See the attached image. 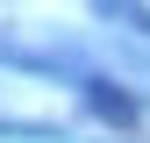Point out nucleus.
I'll list each match as a JSON object with an SVG mask.
<instances>
[{"label":"nucleus","mask_w":150,"mask_h":143,"mask_svg":"<svg viewBox=\"0 0 150 143\" xmlns=\"http://www.w3.org/2000/svg\"><path fill=\"white\" fill-rule=\"evenodd\" d=\"M79 93H86V107H93V115H100V122H115V129H129V122L143 115V107H136V93H122L115 79H86Z\"/></svg>","instance_id":"f257e3e1"},{"label":"nucleus","mask_w":150,"mask_h":143,"mask_svg":"<svg viewBox=\"0 0 150 143\" xmlns=\"http://www.w3.org/2000/svg\"><path fill=\"white\" fill-rule=\"evenodd\" d=\"M93 7H100L107 22H129L136 36H150V7H143V0H93Z\"/></svg>","instance_id":"f03ea898"}]
</instances>
